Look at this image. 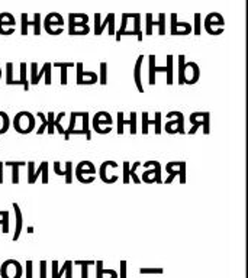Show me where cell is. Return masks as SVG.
I'll return each mask as SVG.
<instances>
[{
	"mask_svg": "<svg viewBox=\"0 0 248 278\" xmlns=\"http://www.w3.org/2000/svg\"><path fill=\"white\" fill-rule=\"evenodd\" d=\"M141 32V13H122V23L118 31H115L116 42L121 36H132Z\"/></svg>",
	"mask_w": 248,
	"mask_h": 278,
	"instance_id": "cell-1",
	"label": "cell"
},
{
	"mask_svg": "<svg viewBox=\"0 0 248 278\" xmlns=\"http://www.w3.org/2000/svg\"><path fill=\"white\" fill-rule=\"evenodd\" d=\"M13 129L18 133L26 135L31 133L35 129V117L31 112L22 110L19 113H16L15 119H13Z\"/></svg>",
	"mask_w": 248,
	"mask_h": 278,
	"instance_id": "cell-2",
	"label": "cell"
},
{
	"mask_svg": "<svg viewBox=\"0 0 248 278\" xmlns=\"http://www.w3.org/2000/svg\"><path fill=\"white\" fill-rule=\"evenodd\" d=\"M203 28L209 35H213V36L222 35L224 31H225V19H224V16L221 13L212 12L205 17Z\"/></svg>",
	"mask_w": 248,
	"mask_h": 278,
	"instance_id": "cell-3",
	"label": "cell"
},
{
	"mask_svg": "<svg viewBox=\"0 0 248 278\" xmlns=\"http://www.w3.org/2000/svg\"><path fill=\"white\" fill-rule=\"evenodd\" d=\"M141 167L145 168V171L142 173V177H141L142 183H145V184H153V183L161 184L163 183L161 164L159 161H147V163L141 164Z\"/></svg>",
	"mask_w": 248,
	"mask_h": 278,
	"instance_id": "cell-4",
	"label": "cell"
},
{
	"mask_svg": "<svg viewBox=\"0 0 248 278\" xmlns=\"http://www.w3.org/2000/svg\"><path fill=\"white\" fill-rule=\"evenodd\" d=\"M41 79H45V84L47 86L53 84V64L51 63H45L41 70H38V64L36 63L31 64V80H29V84L36 86Z\"/></svg>",
	"mask_w": 248,
	"mask_h": 278,
	"instance_id": "cell-5",
	"label": "cell"
},
{
	"mask_svg": "<svg viewBox=\"0 0 248 278\" xmlns=\"http://www.w3.org/2000/svg\"><path fill=\"white\" fill-rule=\"evenodd\" d=\"M145 35L151 36L154 33V28H157L159 31V35L163 36L167 32V25H165V20H167V15L165 13H159L157 16H154L153 13H147L145 15Z\"/></svg>",
	"mask_w": 248,
	"mask_h": 278,
	"instance_id": "cell-6",
	"label": "cell"
},
{
	"mask_svg": "<svg viewBox=\"0 0 248 278\" xmlns=\"http://www.w3.org/2000/svg\"><path fill=\"white\" fill-rule=\"evenodd\" d=\"M165 171H167L168 177L163 181L164 184H171L176 177H178L180 184L186 183V163L184 161H171V163H167Z\"/></svg>",
	"mask_w": 248,
	"mask_h": 278,
	"instance_id": "cell-7",
	"label": "cell"
},
{
	"mask_svg": "<svg viewBox=\"0 0 248 278\" xmlns=\"http://www.w3.org/2000/svg\"><path fill=\"white\" fill-rule=\"evenodd\" d=\"M28 165V184H35L36 180L39 179V176L42 177V183L47 184L50 181V177H48V161H42L39 164L38 168H35V163L34 161H28L26 163Z\"/></svg>",
	"mask_w": 248,
	"mask_h": 278,
	"instance_id": "cell-8",
	"label": "cell"
},
{
	"mask_svg": "<svg viewBox=\"0 0 248 278\" xmlns=\"http://www.w3.org/2000/svg\"><path fill=\"white\" fill-rule=\"evenodd\" d=\"M44 29L50 35H61L64 31V17L57 12H51L44 19Z\"/></svg>",
	"mask_w": 248,
	"mask_h": 278,
	"instance_id": "cell-9",
	"label": "cell"
},
{
	"mask_svg": "<svg viewBox=\"0 0 248 278\" xmlns=\"http://www.w3.org/2000/svg\"><path fill=\"white\" fill-rule=\"evenodd\" d=\"M96 167L90 161H82L76 167V179L82 184H91L96 180Z\"/></svg>",
	"mask_w": 248,
	"mask_h": 278,
	"instance_id": "cell-10",
	"label": "cell"
},
{
	"mask_svg": "<svg viewBox=\"0 0 248 278\" xmlns=\"http://www.w3.org/2000/svg\"><path fill=\"white\" fill-rule=\"evenodd\" d=\"M93 17H94V35H96V36L103 35V32H105L106 28H107V32H109V36L115 35V13H109V15L105 17L103 22L100 20L102 15H100L99 12L94 13Z\"/></svg>",
	"mask_w": 248,
	"mask_h": 278,
	"instance_id": "cell-11",
	"label": "cell"
},
{
	"mask_svg": "<svg viewBox=\"0 0 248 278\" xmlns=\"http://www.w3.org/2000/svg\"><path fill=\"white\" fill-rule=\"evenodd\" d=\"M22 265L16 260H6L0 265V277L1 278H20L22 277Z\"/></svg>",
	"mask_w": 248,
	"mask_h": 278,
	"instance_id": "cell-12",
	"label": "cell"
},
{
	"mask_svg": "<svg viewBox=\"0 0 248 278\" xmlns=\"http://www.w3.org/2000/svg\"><path fill=\"white\" fill-rule=\"evenodd\" d=\"M20 33L23 35V36H26L28 35V29H29V26H34V35H36V36H39L41 35V13H35L34 15V20L31 22L29 19H28V13H22L20 15Z\"/></svg>",
	"mask_w": 248,
	"mask_h": 278,
	"instance_id": "cell-13",
	"label": "cell"
},
{
	"mask_svg": "<svg viewBox=\"0 0 248 278\" xmlns=\"http://www.w3.org/2000/svg\"><path fill=\"white\" fill-rule=\"evenodd\" d=\"M76 71H77V76H76V83L79 86H91V84H96L99 82V76L97 73L94 71H84L83 68V63H77L76 64Z\"/></svg>",
	"mask_w": 248,
	"mask_h": 278,
	"instance_id": "cell-14",
	"label": "cell"
},
{
	"mask_svg": "<svg viewBox=\"0 0 248 278\" xmlns=\"http://www.w3.org/2000/svg\"><path fill=\"white\" fill-rule=\"evenodd\" d=\"M200 79V68L196 63L189 61L184 63V68H183V82L184 84H196Z\"/></svg>",
	"mask_w": 248,
	"mask_h": 278,
	"instance_id": "cell-15",
	"label": "cell"
},
{
	"mask_svg": "<svg viewBox=\"0 0 248 278\" xmlns=\"http://www.w3.org/2000/svg\"><path fill=\"white\" fill-rule=\"evenodd\" d=\"M170 20H171L170 33L173 36H184V35L192 33V25L187 23V22H178L177 13H171L170 15Z\"/></svg>",
	"mask_w": 248,
	"mask_h": 278,
	"instance_id": "cell-16",
	"label": "cell"
},
{
	"mask_svg": "<svg viewBox=\"0 0 248 278\" xmlns=\"http://www.w3.org/2000/svg\"><path fill=\"white\" fill-rule=\"evenodd\" d=\"M156 126L154 131H156V135H160L161 133V112H156V117L154 119H150V114L148 112H142V133L147 135L148 133V129L150 126Z\"/></svg>",
	"mask_w": 248,
	"mask_h": 278,
	"instance_id": "cell-17",
	"label": "cell"
},
{
	"mask_svg": "<svg viewBox=\"0 0 248 278\" xmlns=\"http://www.w3.org/2000/svg\"><path fill=\"white\" fill-rule=\"evenodd\" d=\"M110 167L118 168L119 165H118V163H115V161H105V163L100 165V168H99V177H100V180H102L105 184H115V183L119 180V176L109 173V168H110Z\"/></svg>",
	"mask_w": 248,
	"mask_h": 278,
	"instance_id": "cell-18",
	"label": "cell"
},
{
	"mask_svg": "<svg viewBox=\"0 0 248 278\" xmlns=\"http://www.w3.org/2000/svg\"><path fill=\"white\" fill-rule=\"evenodd\" d=\"M15 25H16V19L12 13L9 12L0 13V35H4V36L13 35Z\"/></svg>",
	"mask_w": 248,
	"mask_h": 278,
	"instance_id": "cell-19",
	"label": "cell"
},
{
	"mask_svg": "<svg viewBox=\"0 0 248 278\" xmlns=\"http://www.w3.org/2000/svg\"><path fill=\"white\" fill-rule=\"evenodd\" d=\"M189 122L192 125H199L203 128V133H209V125H211V113L209 112H193L189 116Z\"/></svg>",
	"mask_w": 248,
	"mask_h": 278,
	"instance_id": "cell-20",
	"label": "cell"
},
{
	"mask_svg": "<svg viewBox=\"0 0 248 278\" xmlns=\"http://www.w3.org/2000/svg\"><path fill=\"white\" fill-rule=\"evenodd\" d=\"M63 274H66V278H73V261H66L61 268H58V262L57 261H53L51 277L61 278Z\"/></svg>",
	"mask_w": 248,
	"mask_h": 278,
	"instance_id": "cell-21",
	"label": "cell"
},
{
	"mask_svg": "<svg viewBox=\"0 0 248 278\" xmlns=\"http://www.w3.org/2000/svg\"><path fill=\"white\" fill-rule=\"evenodd\" d=\"M54 173L60 177H64L66 179V183L67 184H71L73 183V163L71 161H67L64 168H61V163L60 161H55L54 163Z\"/></svg>",
	"mask_w": 248,
	"mask_h": 278,
	"instance_id": "cell-22",
	"label": "cell"
},
{
	"mask_svg": "<svg viewBox=\"0 0 248 278\" xmlns=\"http://www.w3.org/2000/svg\"><path fill=\"white\" fill-rule=\"evenodd\" d=\"M90 32V26L87 22H73L69 19V35L79 36V35H87Z\"/></svg>",
	"mask_w": 248,
	"mask_h": 278,
	"instance_id": "cell-23",
	"label": "cell"
},
{
	"mask_svg": "<svg viewBox=\"0 0 248 278\" xmlns=\"http://www.w3.org/2000/svg\"><path fill=\"white\" fill-rule=\"evenodd\" d=\"M12 207H13V210H15V216H16L15 235H13V238H12V239L16 242V241L19 239L20 233H22V228H23V216H22V210H20V207H19V204H18V203H13V204H12Z\"/></svg>",
	"mask_w": 248,
	"mask_h": 278,
	"instance_id": "cell-24",
	"label": "cell"
},
{
	"mask_svg": "<svg viewBox=\"0 0 248 278\" xmlns=\"http://www.w3.org/2000/svg\"><path fill=\"white\" fill-rule=\"evenodd\" d=\"M142 63H144V55L141 54L135 63V68H134V82L135 86L140 93H144V86H142V77H141V70H142Z\"/></svg>",
	"mask_w": 248,
	"mask_h": 278,
	"instance_id": "cell-25",
	"label": "cell"
},
{
	"mask_svg": "<svg viewBox=\"0 0 248 278\" xmlns=\"http://www.w3.org/2000/svg\"><path fill=\"white\" fill-rule=\"evenodd\" d=\"M150 86H154L156 84V76L157 73H167V67H159L156 65V55L151 54L150 57Z\"/></svg>",
	"mask_w": 248,
	"mask_h": 278,
	"instance_id": "cell-26",
	"label": "cell"
},
{
	"mask_svg": "<svg viewBox=\"0 0 248 278\" xmlns=\"http://www.w3.org/2000/svg\"><path fill=\"white\" fill-rule=\"evenodd\" d=\"M4 165L12 168V184H19V168L25 167L26 163L25 161H7V163H4Z\"/></svg>",
	"mask_w": 248,
	"mask_h": 278,
	"instance_id": "cell-27",
	"label": "cell"
},
{
	"mask_svg": "<svg viewBox=\"0 0 248 278\" xmlns=\"http://www.w3.org/2000/svg\"><path fill=\"white\" fill-rule=\"evenodd\" d=\"M94 265H96V278H119L115 270H105L102 261L94 262Z\"/></svg>",
	"mask_w": 248,
	"mask_h": 278,
	"instance_id": "cell-28",
	"label": "cell"
},
{
	"mask_svg": "<svg viewBox=\"0 0 248 278\" xmlns=\"http://www.w3.org/2000/svg\"><path fill=\"white\" fill-rule=\"evenodd\" d=\"M53 67L55 68H60L61 70V86H67V74H69V70L70 68H74V63H54Z\"/></svg>",
	"mask_w": 248,
	"mask_h": 278,
	"instance_id": "cell-29",
	"label": "cell"
},
{
	"mask_svg": "<svg viewBox=\"0 0 248 278\" xmlns=\"http://www.w3.org/2000/svg\"><path fill=\"white\" fill-rule=\"evenodd\" d=\"M93 122H96L97 125H102V126H110L113 123V119H112L110 113L102 110V112H97L93 116Z\"/></svg>",
	"mask_w": 248,
	"mask_h": 278,
	"instance_id": "cell-30",
	"label": "cell"
},
{
	"mask_svg": "<svg viewBox=\"0 0 248 278\" xmlns=\"http://www.w3.org/2000/svg\"><path fill=\"white\" fill-rule=\"evenodd\" d=\"M28 64L26 63H20V70H19V73H20V77H19V84H22L23 86V89H25V92H28L29 90V82H28Z\"/></svg>",
	"mask_w": 248,
	"mask_h": 278,
	"instance_id": "cell-31",
	"label": "cell"
},
{
	"mask_svg": "<svg viewBox=\"0 0 248 278\" xmlns=\"http://www.w3.org/2000/svg\"><path fill=\"white\" fill-rule=\"evenodd\" d=\"M76 120H77V114H76V112H71V114H70V125H69L67 129H64V133H63L66 141H70V136L73 135V132L76 129Z\"/></svg>",
	"mask_w": 248,
	"mask_h": 278,
	"instance_id": "cell-32",
	"label": "cell"
},
{
	"mask_svg": "<svg viewBox=\"0 0 248 278\" xmlns=\"http://www.w3.org/2000/svg\"><path fill=\"white\" fill-rule=\"evenodd\" d=\"M80 117H82V131L86 135V139L90 141L91 139V132L89 128V113L87 112H80Z\"/></svg>",
	"mask_w": 248,
	"mask_h": 278,
	"instance_id": "cell-33",
	"label": "cell"
},
{
	"mask_svg": "<svg viewBox=\"0 0 248 278\" xmlns=\"http://www.w3.org/2000/svg\"><path fill=\"white\" fill-rule=\"evenodd\" d=\"M10 128V119L9 114L3 110H0V135L6 133Z\"/></svg>",
	"mask_w": 248,
	"mask_h": 278,
	"instance_id": "cell-34",
	"label": "cell"
},
{
	"mask_svg": "<svg viewBox=\"0 0 248 278\" xmlns=\"http://www.w3.org/2000/svg\"><path fill=\"white\" fill-rule=\"evenodd\" d=\"M6 84L7 86H18V80L13 79V64H6Z\"/></svg>",
	"mask_w": 248,
	"mask_h": 278,
	"instance_id": "cell-35",
	"label": "cell"
},
{
	"mask_svg": "<svg viewBox=\"0 0 248 278\" xmlns=\"http://www.w3.org/2000/svg\"><path fill=\"white\" fill-rule=\"evenodd\" d=\"M193 19H195V25L192 26V32L199 36L202 33V15L200 13H195L193 15Z\"/></svg>",
	"mask_w": 248,
	"mask_h": 278,
	"instance_id": "cell-36",
	"label": "cell"
},
{
	"mask_svg": "<svg viewBox=\"0 0 248 278\" xmlns=\"http://www.w3.org/2000/svg\"><path fill=\"white\" fill-rule=\"evenodd\" d=\"M141 167V161H137V163H134L132 164V167H129V179H132V183H135V184H140L141 183V179L138 177V174H137V170Z\"/></svg>",
	"mask_w": 248,
	"mask_h": 278,
	"instance_id": "cell-37",
	"label": "cell"
},
{
	"mask_svg": "<svg viewBox=\"0 0 248 278\" xmlns=\"http://www.w3.org/2000/svg\"><path fill=\"white\" fill-rule=\"evenodd\" d=\"M45 116H47V132H48L50 135H53V133H55V128H54L55 113H54L53 110H50Z\"/></svg>",
	"mask_w": 248,
	"mask_h": 278,
	"instance_id": "cell-38",
	"label": "cell"
},
{
	"mask_svg": "<svg viewBox=\"0 0 248 278\" xmlns=\"http://www.w3.org/2000/svg\"><path fill=\"white\" fill-rule=\"evenodd\" d=\"M0 226H1V232L6 235L9 232V212L7 210L0 212Z\"/></svg>",
	"mask_w": 248,
	"mask_h": 278,
	"instance_id": "cell-39",
	"label": "cell"
},
{
	"mask_svg": "<svg viewBox=\"0 0 248 278\" xmlns=\"http://www.w3.org/2000/svg\"><path fill=\"white\" fill-rule=\"evenodd\" d=\"M173 58H174L173 55H167V65H165L167 73L165 74H167V84L168 86H171L174 83L173 82Z\"/></svg>",
	"mask_w": 248,
	"mask_h": 278,
	"instance_id": "cell-40",
	"label": "cell"
},
{
	"mask_svg": "<svg viewBox=\"0 0 248 278\" xmlns=\"http://www.w3.org/2000/svg\"><path fill=\"white\" fill-rule=\"evenodd\" d=\"M99 83H100L102 86H106V84H107V64H106V63H102V64H100Z\"/></svg>",
	"mask_w": 248,
	"mask_h": 278,
	"instance_id": "cell-41",
	"label": "cell"
},
{
	"mask_svg": "<svg viewBox=\"0 0 248 278\" xmlns=\"http://www.w3.org/2000/svg\"><path fill=\"white\" fill-rule=\"evenodd\" d=\"M64 116H66V113H64V112H60V113L55 116V120H54V128H55V131H57L60 135L64 133V128H63V125H61V120L64 119Z\"/></svg>",
	"mask_w": 248,
	"mask_h": 278,
	"instance_id": "cell-42",
	"label": "cell"
},
{
	"mask_svg": "<svg viewBox=\"0 0 248 278\" xmlns=\"http://www.w3.org/2000/svg\"><path fill=\"white\" fill-rule=\"evenodd\" d=\"M74 265H80L82 267V278H89L87 268L90 265H94V261H74Z\"/></svg>",
	"mask_w": 248,
	"mask_h": 278,
	"instance_id": "cell-43",
	"label": "cell"
},
{
	"mask_svg": "<svg viewBox=\"0 0 248 278\" xmlns=\"http://www.w3.org/2000/svg\"><path fill=\"white\" fill-rule=\"evenodd\" d=\"M129 120H125V125H129L131 126V133L135 135L137 133V112H131L129 114Z\"/></svg>",
	"mask_w": 248,
	"mask_h": 278,
	"instance_id": "cell-44",
	"label": "cell"
},
{
	"mask_svg": "<svg viewBox=\"0 0 248 278\" xmlns=\"http://www.w3.org/2000/svg\"><path fill=\"white\" fill-rule=\"evenodd\" d=\"M36 116H38V117H39V120H41V126L38 128L36 133H38V135H42V133L47 131V116H45L42 112H38V113H36Z\"/></svg>",
	"mask_w": 248,
	"mask_h": 278,
	"instance_id": "cell-45",
	"label": "cell"
},
{
	"mask_svg": "<svg viewBox=\"0 0 248 278\" xmlns=\"http://www.w3.org/2000/svg\"><path fill=\"white\" fill-rule=\"evenodd\" d=\"M91 125H93V131H94L96 133H100V135L110 133V131H112L110 126H102V125H97L96 122H91Z\"/></svg>",
	"mask_w": 248,
	"mask_h": 278,
	"instance_id": "cell-46",
	"label": "cell"
},
{
	"mask_svg": "<svg viewBox=\"0 0 248 278\" xmlns=\"http://www.w3.org/2000/svg\"><path fill=\"white\" fill-rule=\"evenodd\" d=\"M184 63H186V57H184V55H178V84H184V82H183Z\"/></svg>",
	"mask_w": 248,
	"mask_h": 278,
	"instance_id": "cell-47",
	"label": "cell"
},
{
	"mask_svg": "<svg viewBox=\"0 0 248 278\" xmlns=\"http://www.w3.org/2000/svg\"><path fill=\"white\" fill-rule=\"evenodd\" d=\"M69 19L73 22H87L89 23V16L86 13H70Z\"/></svg>",
	"mask_w": 248,
	"mask_h": 278,
	"instance_id": "cell-48",
	"label": "cell"
},
{
	"mask_svg": "<svg viewBox=\"0 0 248 278\" xmlns=\"http://www.w3.org/2000/svg\"><path fill=\"white\" fill-rule=\"evenodd\" d=\"M129 161H125L124 165H122V170H124V177H122V183L124 184H129L131 183V179H129Z\"/></svg>",
	"mask_w": 248,
	"mask_h": 278,
	"instance_id": "cell-49",
	"label": "cell"
},
{
	"mask_svg": "<svg viewBox=\"0 0 248 278\" xmlns=\"http://www.w3.org/2000/svg\"><path fill=\"white\" fill-rule=\"evenodd\" d=\"M163 268H140V274H163Z\"/></svg>",
	"mask_w": 248,
	"mask_h": 278,
	"instance_id": "cell-50",
	"label": "cell"
},
{
	"mask_svg": "<svg viewBox=\"0 0 248 278\" xmlns=\"http://www.w3.org/2000/svg\"><path fill=\"white\" fill-rule=\"evenodd\" d=\"M38 278H47V261L39 262V277Z\"/></svg>",
	"mask_w": 248,
	"mask_h": 278,
	"instance_id": "cell-51",
	"label": "cell"
},
{
	"mask_svg": "<svg viewBox=\"0 0 248 278\" xmlns=\"http://www.w3.org/2000/svg\"><path fill=\"white\" fill-rule=\"evenodd\" d=\"M32 267H34V262L26 261V278H35L32 274Z\"/></svg>",
	"mask_w": 248,
	"mask_h": 278,
	"instance_id": "cell-52",
	"label": "cell"
},
{
	"mask_svg": "<svg viewBox=\"0 0 248 278\" xmlns=\"http://www.w3.org/2000/svg\"><path fill=\"white\" fill-rule=\"evenodd\" d=\"M121 278H126V261H121Z\"/></svg>",
	"mask_w": 248,
	"mask_h": 278,
	"instance_id": "cell-53",
	"label": "cell"
},
{
	"mask_svg": "<svg viewBox=\"0 0 248 278\" xmlns=\"http://www.w3.org/2000/svg\"><path fill=\"white\" fill-rule=\"evenodd\" d=\"M3 168H4V163L3 161H0V184H3L4 183V171H3Z\"/></svg>",
	"mask_w": 248,
	"mask_h": 278,
	"instance_id": "cell-54",
	"label": "cell"
},
{
	"mask_svg": "<svg viewBox=\"0 0 248 278\" xmlns=\"http://www.w3.org/2000/svg\"><path fill=\"white\" fill-rule=\"evenodd\" d=\"M28 233H34V228H32V226L28 228Z\"/></svg>",
	"mask_w": 248,
	"mask_h": 278,
	"instance_id": "cell-55",
	"label": "cell"
},
{
	"mask_svg": "<svg viewBox=\"0 0 248 278\" xmlns=\"http://www.w3.org/2000/svg\"><path fill=\"white\" fill-rule=\"evenodd\" d=\"M0 79H1V68H0Z\"/></svg>",
	"mask_w": 248,
	"mask_h": 278,
	"instance_id": "cell-56",
	"label": "cell"
}]
</instances>
